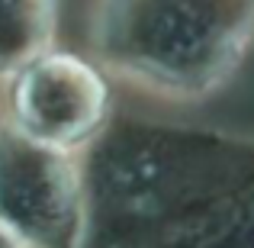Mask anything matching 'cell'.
Segmentation results:
<instances>
[{
	"label": "cell",
	"mask_w": 254,
	"mask_h": 248,
	"mask_svg": "<svg viewBox=\"0 0 254 248\" xmlns=\"http://www.w3.org/2000/svg\"><path fill=\"white\" fill-rule=\"evenodd\" d=\"M254 0H119L113 42L129 62L168 78H206L238 52Z\"/></svg>",
	"instance_id": "6da1fadb"
},
{
	"label": "cell",
	"mask_w": 254,
	"mask_h": 248,
	"mask_svg": "<svg viewBox=\"0 0 254 248\" xmlns=\"http://www.w3.org/2000/svg\"><path fill=\"white\" fill-rule=\"evenodd\" d=\"M52 142L29 136L0 139V223L39 245H62L77 219L74 171Z\"/></svg>",
	"instance_id": "7a4b0ae2"
},
{
	"label": "cell",
	"mask_w": 254,
	"mask_h": 248,
	"mask_svg": "<svg viewBox=\"0 0 254 248\" xmlns=\"http://www.w3.org/2000/svg\"><path fill=\"white\" fill-rule=\"evenodd\" d=\"M16 106L29 136L52 145L74 142L97 126L103 113V84L87 65L52 55L23 75Z\"/></svg>",
	"instance_id": "3957f363"
},
{
	"label": "cell",
	"mask_w": 254,
	"mask_h": 248,
	"mask_svg": "<svg viewBox=\"0 0 254 248\" xmlns=\"http://www.w3.org/2000/svg\"><path fill=\"white\" fill-rule=\"evenodd\" d=\"M49 0H0V65H16L39 49Z\"/></svg>",
	"instance_id": "277c9868"
},
{
	"label": "cell",
	"mask_w": 254,
	"mask_h": 248,
	"mask_svg": "<svg viewBox=\"0 0 254 248\" xmlns=\"http://www.w3.org/2000/svg\"><path fill=\"white\" fill-rule=\"evenodd\" d=\"M0 248H10V245H6V242H3V232H0Z\"/></svg>",
	"instance_id": "5b68a950"
}]
</instances>
